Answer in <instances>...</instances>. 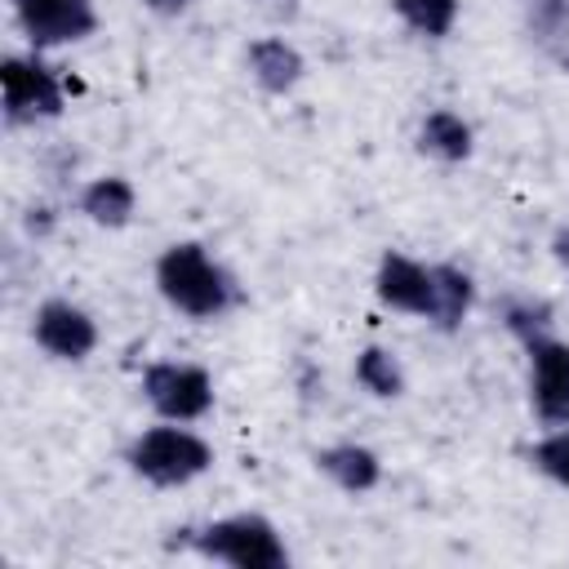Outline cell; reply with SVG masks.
<instances>
[{
	"mask_svg": "<svg viewBox=\"0 0 569 569\" xmlns=\"http://www.w3.org/2000/svg\"><path fill=\"white\" fill-rule=\"evenodd\" d=\"M156 289L173 311L191 320H218L240 302L231 271L196 240H178L156 258Z\"/></svg>",
	"mask_w": 569,
	"mask_h": 569,
	"instance_id": "6da1fadb",
	"label": "cell"
},
{
	"mask_svg": "<svg viewBox=\"0 0 569 569\" xmlns=\"http://www.w3.org/2000/svg\"><path fill=\"white\" fill-rule=\"evenodd\" d=\"M191 547L200 556L236 565V569H284L289 565V551H284L276 525L267 516H253V511H240V516H227V520L196 529Z\"/></svg>",
	"mask_w": 569,
	"mask_h": 569,
	"instance_id": "7a4b0ae2",
	"label": "cell"
},
{
	"mask_svg": "<svg viewBox=\"0 0 569 569\" xmlns=\"http://www.w3.org/2000/svg\"><path fill=\"white\" fill-rule=\"evenodd\" d=\"M129 467L142 476V480H151V485H160V489H178V485H191L196 476H204L209 471V462H213V449L196 436V431H187V427H147L133 445H129Z\"/></svg>",
	"mask_w": 569,
	"mask_h": 569,
	"instance_id": "3957f363",
	"label": "cell"
},
{
	"mask_svg": "<svg viewBox=\"0 0 569 569\" xmlns=\"http://www.w3.org/2000/svg\"><path fill=\"white\" fill-rule=\"evenodd\" d=\"M142 396L164 422H196L213 409V378L187 360H156L142 373Z\"/></svg>",
	"mask_w": 569,
	"mask_h": 569,
	"instance_id": "277c9868",
	"label": "cell"
},
{
	"mask_svg": "<svg viewBox=\"0 0 569 569\" xmlns=\"http://www.w3.org/2000/svg\"><path fill=\"white\" fill-rule=\"evenodd\" d=\"M0 93L9 124H36L62 116V84L40 58H4L0 62Z\"/></svg>",
	"mask_w": 569,
	"mask_h": 569,
	"instance_id": "5b68a950",
	"label": "cell"
},
{
	"mask_svg": "<svg viewBox=\"0 0 569 569\" xmlns=\"http://www.w3.org/2000/svg\"><path fill=\"white\" fill-rule=\"evenodd\" d=\"M22 36L36 49L53 44H76L98 31V9L93 0H9Z\"/></svg>",
	"mask_w": 569,
	"mask_h": 569,
	"instance_id": "8992f818",
	"label": "cell"
},
{
	"mask_svg": "<svg viewBox=\"0 0 569 569\" xmlns=\"http://www.w3.org/2000/svg\"><path fill=\"white\" fill-rule=\"evenodd\" d=\"M529 351V400L542 427H569V342L556 333L525 347Z\"/></svg>",
	"mask_w": 569,
	"mask_h": 569,
	"instance_id": "52a82bcc",
	"label": "cell"
},
{
	"mask_svg": "<svg viewBox=\"0 0 569 569\" xmlns=\"http://www.w3.org/2000/svg\"><path fill=\"white\" fill-rule=\"evenodd\" d=\"M31 338L40 351H49L53 360H84L93 356L98 347V325L84 307L67 302V298H49L36 307V320H31Z\"/></svg>",
	"mask_w": 569,
	"mask_h": 569,
	"instance_id": "ba28073f",
	"label": "cell"
},
{
	"mask_svg": "<svg viewBox=\"0 0 569 569\" xmlns=\"http://www.w3.org/2000/svg\"><path fill=\"white\" fill-rule=\"evenodd\" d=\"M373 289L391 311H405V316H427L431 311V267H422L418 258H409L400 249H387L378 258Z\"/></svg>",
	"mask_w": 569,
	"mask_h": 569,
	"instance_id": "9c48e42d",
	"label": "cell"
},
{
	"mask_svg": "<svg viewBox=\"0 0 569 569\" xmlns=\"http://www.w3.org/2000/svg\"><path fill=\"white\" fill-rule=\"evenodd\" d=\"M244 62H249L253 84H258L262 93H271V98H284L289 89H298V80H302V71H307L302 53H298L284 36H258V40H249Z\"/></svg>",
	"mask_w": 569,
	"mask_h": 569,
	"instance_id": "30bf717a",
	"label": "cell"
},
{
	"mask_svg": "<svg viewBox=\"0 0 569 569\" xmlns=\"http://www.w3.org/2000/svg\"><path fill=\"white\" fill-rule=\"evenodd\" d=\"M471 302H476L471 276H467L462 267H453V262H436V267H431V311H427V320H431L440 333H453V329L467 320Z\"/></svg>",
	"mask_w": 569,
	"mask_h": 569,
	"instance_id": "8fae6325",
	"label": "cell"
},
{
	"mask_svg": "<svg viewBox=\"0 0 569 569\" xmlns=\"http://www.w3.org/2000/svg\"><path fill=\"white\" fill-rule=\"evenodd\" d=\"M133 209H138V191H133V182L120 178V173L93 178V182L80 191V213H84L93 227H107V231L129 227Z\"/></svg>",
	"mask_w": 569,
	"mask_h": 569,
	"instance_id": "7c38bea8",
	"label": "cell"
},
{
	"mask_svg": "<svg viewBox=\"0 0 569 569\" xmlns=\"http://www.w3.org/2000/svg\"><path fill=\"white\" fill-rule=\"evenodd\" d=\"M316 467L347 493H369L378 480H382V462L373 449L365 445H329L316 453Z\"/></svg>",
	"mask_w": 569,
	"mask_h": 569,
	"instance_id": "4fadbf2b",
	"label": "cell"
},
{
	"mask_svg": "<svg viewBox=\"0 0 569 569\" xmlns=\"http://www.w3.org/2000/svg\"><path fill=\"white\" fill-rule=\"evenodd\" d=\"M418 147H422L427 156L445 160V164H458V160L471 156V124H467L458 111L436 107V111H427L422 124H418Z\"/></svg>",
	"mask_w": 569,
	"mask_h": 569,
	"instance_id": "5bb4252c",
	"label": "cell"
},
{
	"mask_svg": "<svg viewBox=\"0 0 569 569\" xmlns=\"http://www.w3.org/2000/svg\"><path fill=\"white\" fill-rule=\"evenodd\" d=\"M356 382L378 400H396L405 391V369L387 347H365L356 356Z\"/></svg>",
	"mask_w": 569,
	"mask_h": 569,
	"instance_id": "9a60e30c",
	"label": "cell"
},
{
	"mask_svg": "<svg viewBox=\"0 0 569 569\" xmlns=\"http://www.w3.org/2000/svg\"><path fill=\"white\" fill-rule=\"evenodd\" d=\"M400 22L427 40H445L458 22V0H391Z\"/></svg>",
	"mask_w": 569,
	"mask_h": 569,
	"instance_id": "2e32d148",
	"label": "cell"
},
{
	"mask_svg": "<svg viewBox=\"0 0 569 569\" xmlns=\"http://www.w3.org/2000/svg\"><path fill=\"white\" fill-rule=\"evenodd\" d=\"M502 325L529 347V342H538V338L551 333L556 311H551V302H542V298H507V302H502Z\"/></svg>",
	"mask_w": 569,
	"mask_h": 569,
	"instance_id": "e0dca14e",
	"label": "cell"
},
{
	"mask_svg": "<svg viewBox=\"0 0 569 569\" xmlns=\"http://www.w3.org/2000/svg\"><path fill=\"white\" fill-rule=\"evenodd\" d=\"M525 18L538 44L565 53L569 44V0H525Z\"/></svg>",
	"mask_w": 569,
	"mask_h": 569,
	"instance_id": "ac0fdd59",
	"label": "cell"
},
{
	"mask_svg": "<svg viewBox=\"0 0 569 569\" xmlns=\"http://www.w3.org/2000/svg\"><path fill=\"white\" fill-rule=\"evenodd\" d=\"M529 462H533L547 480H556V485L569 489V427H556L551 436H542V440L529 449Z\"/></svg>",
	"mask_w": 569,
	"mask_h": 569,
	"instance_id": "d6986e66",
	"label": "cell"
},
{
	"mask_svg": "<svg viewBox=\"0 0 569 569\" xmlns=\"http://www.w3.org/2000/svg\"><path fill=\"white\" fill-rule=\"evenodd\" d=\"M262 18H271V22H293L298 18V9H302V0H249Z\"/></svg>",
	"mask_w": 569,
	"mask_h": 569,
	"instance_id": "ffe728a7",
	"label": "cell"
},
{
	"mask_svg": "<svg viewBox=\"0 0 569 569\" xmlns=\"http://www.w3.org/2000/svg\"><path fill=\"white\" fill-rule=\"evenodd\" d=\"M151 13H160V18H178V13H187L191 9V0H142Z\"/></svg>",
	"mask_w": 569,
	"mask_h": 569,
	"instance_id": "44dd1931",
	"label": "cell"
},
{
	"mask_svg": "<svg viewBox=\"0 0 569 569\" xmlns=\"http://www.w3.org/2000/svg\"><path fill=\"white\" fill-rule=\"evenodd\" d=\"M49 222H53V218H49V209H44V204H40V209H31V213H27V227H31V236H36V231H40V236H44V231H49Z\"/></svg>",
	"mask_w": 569,
	"mask_h": 569,
	"instance_id": "7402d4cb",
	"label": "cell"
},
{
	"mask_svg": "<svg viewBox=\"0 0 569 569\" xmlns=\"http://www.w3.org/2000/svg\"><path fill=\"white\" fill-rule=\"evenodd\" d=\"M551 253H556V262L569 271V231H556V240H551Z\"/></svg>",
	"mask_w": 569,
	"mask_h": 569,
	"instance_id": "603a6c76",
	"label": "cell"
},
{
	"mask_svg": "<svg viewBox=\"0 0 569 569\" xmlns=\"http://www.w3.org/2000/svg\"><path fill=\"white\" fill-rule=\"evenodd\" d=\"M560 67H565V71H569V53H565V58H560Z\"/></svg>",
	"mask_w": 569,
	"mask_h": 569,
	"instance_id": "cb8c5ba5",
	"label": "cell"
}]
</instances>
